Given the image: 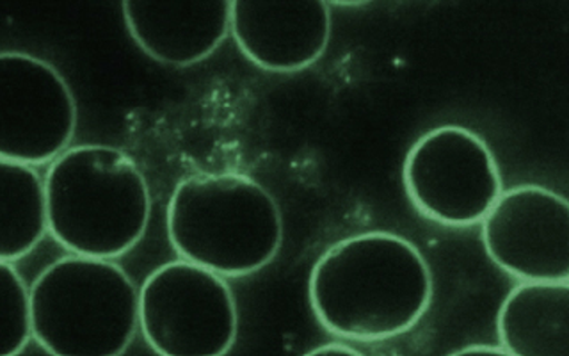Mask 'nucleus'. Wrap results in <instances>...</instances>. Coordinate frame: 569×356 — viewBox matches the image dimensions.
Wrapping results in <instances>:
<instances>
[{"mask_svg":"<svg viewBox=\"0 0 569 356\" xmlns=\"http://www.w3.org/2000/svg\"><path fill=\"white\" fill-rule=\"evenodd\" d=\"M308 298L329 334L361 343L387 340L409 332L429 310L431 267L406 237L365 231L320 255Z\"/></svg>","mask_w":569,"mask_h":356,"instance_id":"f257e3e1","label":"nucleus"},{"mask_svg":"<svg viewBox=\"0 0 569 356\" xmlns=\"http://www.w3.org/2000/svg\"><path fill=\"white\" fill-rule=\"evenodd\" d=\"M47 230L71 255L121 257L147 231V178L124 151L80 145L53 159L44 177Z\"/></svg>","mask_w":569,"mask_h":356,"instance_id":"f03ea898","label":"nucleus"},{"mask_svg":"<svg viewBox=\"0 0 569 356\" xmlns=\"http://www.w3.org/2000/svg\"><path fill=\"white\" fill-rule=\"evenodd\" d=\"M166 222L169 243L182 260L230 278L260 271L283 243V219L271 192L231 171L178 184Z\"/></svg>","mask_w":569,"mask_h":356,"instance_id":"7ed1b4c3","label":"nucleus"},{"mask_svg":"<svg viewBox=\"0 0 569 356\" xmlns=\"http://www.w3.org/2000/svg\"><path fill=\"white\" fill-rule=\"evenodd\" d=\"M31 329L50 356H121L139 328V293L118 264L70 255L29 289Z\"/></svg>","mask_w":569,"mask_h":356,"instance_id":"20e7f679","label":"nucleus"},{"mask_svg":"<svg viewBox=\"0 0 569 356\" xmlns=\"http://www.w3.org/2000/svg\"><path fill=\"white\" fill-rule=\"evenodd\" d=\"M138 320L159 356H227L239 334L230 285L187 260L164 264L147 276Z\"/></svg>","mask_w":569,"mask_h":356,"instance_id":"39448f33","label":"nucleus"},{"mask_svg":"<svg viewBox=\"0 0 569 356\" xmlns=\"http://www.w3.org/2000/svg\"><path fill=\"white\" fill-rule=\"evenodd\" d=\"M402 178L418 212L447 227L482 222L502 195L493 151L461 125H441L423 134L409 148Z\"/></svg>","mask_w":569,"mask_h":356,"instance_id":"423d86ee","label":"nucleus"},{"mask_svg":"<svg viewBox=\"0 0 569 356\" xmlns=\"http://www.w3.org/2000/svg\"><path fill=\"white\" fill-rule=\"evenodd\" d=\"M76 127V98L50 62L0 52V159L44 165L67 150Z\"/></svg>","mask_w":569,"mask_h":356,"instance_id":"0eeeda50","label":"nucleus"},{"mask_svg":"<svg viewBox=\"0 0 569 356\" xmlns=\"http://www.w3.org/2000/svg\"><path fill=\"white\" fill-rule=\"evenodd\" d=\"M486 254L521 281H569V204L538 184L502 191L482 219Z\"/></svg>","mask_w":569,"mask_h":356,"instance_id":"6e6552de","label":"nucleus"},{"mask_svg":"<svg viewBox=\"0 0 569 356\" xmlns=\"http://www.w3.org/2000/svg\"><path fill=\"white\" fill-rule=\"evenodd\" d=\"M230 31L257 67L276 73L305 70L319 61L331 36L326 2H231Z\"/></svg>","mask_w":569,"mask_h":356,"instance_id":"1a4fd4ad","label":"nucleus"},{"mask_svg":"<svg viewBox=\"0 0 569 356\" xmlns=\"http://www.w3.org/2000/svg\"><path fill=\"white\" fill-rule=\"evenodd\" d=\"M124 23L150 58L191 67L209 58L230 31L231 2H123Z\"/></svg>","mask_w":569,"mask_h":356,"instance_id":"9d476101","label":"nucleus"},{"mask_svg":"<svg viewBox=\"0 0 569 356\" xmlns=\"http://www.w3.org/2000/svg\"><path fill=\"white\" fill-rule=\"evenodd\" d=\"M500 343L512 356H569V281H521L498 310Z\"/></svg>","mask_w":569,"mask_h":356,"instance_id":"9b49d317","label":"nucleus"},{"mask_svg":"<svg viewBox=\"0 0 569 356\" xmlns=\"http://www.w3.org/2000/svg\"><path fill=\"white\" fill-rule=\"evenodd\" d=\"M47 231L43 180L32 166L0 159V260L31 254Z\"/></svg>","mask_w":569,"mask_h":356,"instance_id":"f8f14e48","label":"nucleus"},{"mask_svg":"<svg viewBox=\"0 0 569 356\" xmlns=\"http://www.w3.org/2000/svg\"><path fill=\"white\" fill-rule=\"evenodd\" d=\"M29 289L13 264L0 260V356H18L31 340Z\"/></svg>","mask_w":569,"mask_h":356,"instance_id":"ddd939ff","label":"nucleus"},{"mask_svg":"<svg viewBox=\"0 0 569 356\" xmlns=\"http://www.w3.org/2000/svg\"><path fill=\"white\" fill-rule=\"evenodd\" d=\"M449 356H512L503 347L488 346V344H471V346L461 347L458 352L450 353Z\"/></svg>","mask_w":569,"mask_h":356,"instance_id":"4468645a","label":"nucleus"},{"mask_svg":"<svg viewBox=\"0 0 569 356\" xmlns=\"http://www.w3.org/2000/svg\"><path fill=\"white\" fill-rule=\"evenodd\" d=\"M305 356H363L356 352L355 347L342 343L322 344V346L311 349Z\"/></svg>","mask_w":569,"mask_h":356,"instance_id":"2eb2a0df","label":"nucleus"}]
</instances>
